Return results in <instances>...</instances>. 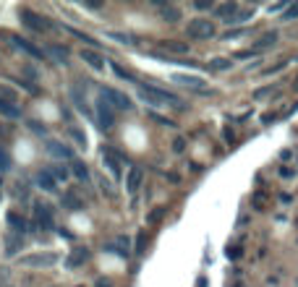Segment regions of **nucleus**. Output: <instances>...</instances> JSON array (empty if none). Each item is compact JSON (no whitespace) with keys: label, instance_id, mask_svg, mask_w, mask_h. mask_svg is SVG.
Masks as SVG:
<instances>
[{"label":"nucleus","instance_id":"nucleus-1","mask_svg":"<svg viewBox=\"0 0 298 287\" xmlns=\"http://www.w3.org/2000/svg\"><path fill=\"white\" fill-rule=\"evenodd\" d=\"M136 92H139V97L149 104H167V107H181L183 104L178 100V94L167 92V89H160L155 84H144V81H136Z\"/></svg>","mask_w":298,"mask_h":287},{"label":"nucleus","instance_id":"nucleus-2","mask_svg":"<svg viewBox=\"0 0 298 287\" xmlns=\"http://www.w3.org/2000/svg\"><path fill=\"white\" fill-rule=\"evenodd\" d=\"M99 100L108 104L110 110H123V112H128V110L134 107L131 97L123 94L120 89H113V86H99Z\"/></svg>","mask_w":298,"mask_h":287},{"label":"nucleus","instance_id":"nucleus-3","mask_svg":"<svg viewBox=\"0 0 298 287\" xmlns=\"http://www.w3.org/2000/svg\"><path fill=\"white\" fill-rule=\"evenodd\" d=\"M186 32L191 40H209V37H215V24L209 19H194L186 26Z\"/></svg>","mask_w":298,"mask_h":287},{"label":"nucleus","instance_id":"nucleus-4","mask_svg":"<svg viewBox=\"0 0 298 287\" xmlns=\"http://www.w3.org/2000/svg\"><path fill=\"white\" fill-rule=\"evenodd\" d=\"M34 222H37V227L45 230V232H52V230H55L52 209L47 206V204H34Z\"/></svg>","mask_w":298,"mask_h":287},{"label":"nucleus","instance_id":"nucleus-5","mask_svg":"<svg viewBox=\"0 0 298 287\" xmlns=\"http://www.w3.org/2000/svg\"><path fill=\"white\" fill-rule=\"evenodd\" d=\"M19 264L21 266H52V264H58V253H52V251L29 253V256H21Z\"/></svg>","mask_w":298,"mask_h":287},{"label":"nucleus","instance_id":"nucleus-6","mask_svg":"<svg viewBox=\"0 0 298 287\" xmlns=\"http://www.w3.org/2000/svg\"><path fill=\"white\" fill-rule=\"evenodd\" d=\"M21 19H24V24L29 29H34V32H50L52 24L47 19H42V16H37L34 11H29V8H21Z\"/></svg>","mask_w":298,"mask_h":287},{"label":"nucleus","instance_id":"nucleus-7","mask_svg":"<svg viewBox=\"0 0 298 287\" xmlns=\"http://www.w3.org/2000/svg\"><path fill=\"white\" fill-rule=\"evenodd\" d=\"M8 40L13 42V47H19V50H24L26 55H32L34 60H42L45 58V52L40 50V47H34L29 40H24V37H19V34H8Z\"/></svg>","mask_w":298,"mask_h":287},{"label":"nucleus","instance_id":"nucleus-8","mask_svg":"<svg viewBox=\"0 0 298 287\" xmlns=\"http://www.w3.org/2000/svg\"><path fill=\"white\" fill-rule=\"evenodd\" d=\"M175 84H183V86H188V89H199V92H207V94H209L207 81H204V79H196V76H186V73H178V76H175Z\"/></svg>","mask_w":298,"mask_h":287},{"label":"nucleus","instance_id":"nucleus-9","mask_svg":"<svg viewBox=\"0 0 298 287\" xmlns=\"http://www.w3.org/2000/svg\"><path fill=\"white\" fill-rule=\"evenodd\" d=\"M102 160H105V167H108L110 175H115V180L120 178V157L110 149H102Z\"/></svg>","mask_w":298,"mask_h":287},{"label":"nucleus","instance_id":"nucleus-10","mask_svg":"<svg viewBox=\"0 0 298 287\" xmlns=\"http://www.w3.org/2000/svg\"><path fill=\"white\" fill-rule=\"evenodd\" d=\"M47 154L58 157V160H73V149L60 141H47Z\"/></svg>","mask_w":298,"mask_h":287},{"label":"nucleus","instance_id":"nucleus-11","mask_svg":"<svg viewBox=\"0 0 298 287\" xmlns=\"http://www.w3.org/2000/svg\"><path fill=\"white\" fill-rule=\"evenodd\" d=\"M5 220H8V227H11L13 232H16L19 238H21V235H24V232L29 230V222H26L21 214H16V211H8V217H5Z\"/></svg>","mask_w":298,"mask_h":287},{"label":"nucleus","instance_id":"nucleus-12","mask_svg":"<svg viewBox=\"0 0 298 287\" xmlns=\"http://www.w3.org/2000/svg\"><path fill=\"white\" fill-rule=\"evenodd\" d=\"M238 11H241V5L235 3V0H230V3H223V5H217V8H215V13L220 16V21H223V24H228V21H230Z\"/></svg>","mask_w":298,"mask_h":287},{"label":"nucleus","instance_id":"nucleus-13","mask_svg":"<svg viewBox=\"0 0 298 287\" xmlns=\"http://www.w3.org/2000/svg\"><path fill=\"white\" fill-rule=\"evenodd\" d=\"M94 110H97V120H99V128H102V131H108V128L113 125V112H110V107H108V104H105L102 100H99Z\"/></svg>","mask_w":298,"mask_h":287},{"label":"nucleus","instance_id":"nucleus-14","mask_svg":"<svg viewBox=\"0 0 298 287\" xmlns=\"http://www.w3.org/2000/svg\"><path fill=\"white\" fill-rule=\"evenodd\" d=\"M34 180H37V185H40L42 191H58V180L50 175V170H40L34 175Z\"/></svg>","mask_w":298,"mask_h":287},{"label":"nucleus","instance_id":"nucleus-15","mask_svg":"<svg viewBox=\"0 0 298 287\" xmlns=\"http://www.w3.org/2000/svg\"><path fill=\"white\" fill-rule=\"evenodd\" d=\"M108 251H113V253L118 251L120 259H128V256H131V240H128L126 235H118V238H115V246H110Z\"/></svg>","mask_w":298,"mask_h":287},{"label":"nucleus","instance_id":"nucleus-16","mask_svg":"<svg viewBox=\"0 0 298 287\" xmlns=\"http://www.w3.org/2000/svg\"><path fill=\"white\" fill-rule=\"evenodd\" d=\"M87 259H89V251L87 248H76V251L68 256V269H76V266H81V264H87Z\"/></svg>","mask_w":298,"mask_h":287},{"label":"nucleus","instance_id":"nucleus-17","mask_svg":"<svg viewBox=\"0 0 298 287\" xmlns=\"http://www.w3.org/2000/svg\"><path fill=\"white\" fill-rule=\"evenodd\" d=\"M81 60H87V63L94 68V71H99V68L105 65V58L102 52H92V50H81Z\"/></svg>","mask_w":298,"mask_h":287},{"label":"nucleus","instance_id":"nucleus-18","mask_svg":"<svg viewBox=\"0 0 298 287\" xmlns=\"http://www.w3.org/2000/svg\"><path fill=\"white\" fill-rule=\"evenodd\" d=\"M139 185H141V170H139V167H134L131 172H128L126 191H128V193H136V191H139Z\"/></svg>","mask_w":298,"mask_h":287},{"label":"nucleus","instance_id":"nucleus-19","mask_svg":"<svg viewBox=\"0 0 298 287\" xmlns=\"http://www.w3.org/2000/svg\"><path fill=\"white\" fill-rule=\"evenodd\" d=\"M0 115H5V118H21V110H19V104H16V102H5V100H0Z\"/></svg>","mask_w":298,"mask_h":287},{"label":"nucleus","instance_id":"nucleus-20","mask_svg":"<svg viewBox=\"0 0 298 287\" xmlns=\"http://www.w3.org/2000/svg\"><path fill=\"white\" fill-rule=\"evenodd\" d=\"M160 47L167 50V52H178V55H186V52H188V44H183V42H173V40L160 42Z\"/></svg>","mask_w":298,"mask_h":287},{"label":"nucleus","instance_id":"nucleus-21","mask_svg":"<svg viewBox=\"0 0 298 287\" xmlns=\"http://www.w3.org/2000/svg\"><path fill=\"white\" fill-rule=\"evenodd\" d=\"M68 172H71V175H76L79 180H84V183L89 180V170H87V164L79 162V160H73V162H71V170H68Z\"/></svg>","mask_w":298,"mask_h":287},{"label":"nucleus","instance_id":"nucleus-22","mask_svg":"<svg viewBox=\"0 0 298 287\" xmlns=\"http://www.w3.org/2000/svg\"><path fill=\"white\" fill-rule=\"evenodd\" d=\"M47 52H50L52 58H55V63H60V65H68V50H66V47L50 44V47H47Z\"/></svg>","mask_w":298,"mask_h":287},{"label":"nucleus","instance_id":"nucleus-23","mask_svg":"<svg viewBox=\"0 0 298 287\" xmlns=\"http://www.w3.org/2000/svg\"><path fill=\"white\" fill-rule=\"evenodd\" d=\"M68 133H71V139L79 144L81 149H87V136H84V131H81L79 125H71V128H68Z\"/></svg>","mask_w":298,"mask_h":287},{"label":"nucleus","instance_id":"nucleus-24","mask_svg":"<svg viewBox=\"0 0 298 287\" xmlns=\"http://www.w3.org/2000/svg\"><path fill=\"white\" fill-rule=\"evenodd\" d=\"M160 13H162V19L170 21V24L181 21V8H167V5H162V8H160Z\"/></svg>","mask_w":298,"mask_h":287},{"label":"nucleus","instance_id":"nucleus-25","mask_svg":"<svg viewBox=\"0 0 298 287\" xmlns=\"http://www.w3.org/2000/svg\"><path fill=\"white\" fill-rule=\"evenodd\" d=\"M47 170H50V175L55 180H66L68 175H71V172L66 170V164H52V167H47Z\"/></svg>","mask_w":298,"mask_h":287},{"label":"nucleus","instance_id":"nucleus-26","mask_svg":"<svg viewBox=\"0 0 298 287\" xmlns=\"http://www.w3.org/2000/svg\"><path fill=\"white\" fill-rule=\"evenodd\" d=\"M68 32H71L76 40H81V42H87V44H94V47H99V42H94L89 34H84V32H79V29H73V26H68Z\"/></svg>","mask_w":298,"mask_h":287},{"label":"nucleus","instance_id":"nucleus-27","mask_svg":"<svg viewBox=\"0 0 298 287\" xmlns=\"http://www.w3.org/2000/svg\"><path fill=\"white\" fill-rule=\"evenodd\" d=\"M5 248H8V256H13V253H19V248H21V238H11L8 235V240H5Z\"/></svg>","mask_w":298,"mask_h":287},{"label":"nucleus","instance_id":"nucleus-28","mask_svg":"<svg viewBox=\"0 0 298 287\" xmlns=\"http://www.w3.org/2000/svg\"><path fill=\"white\" fill-rule=\"evenodd\" d=\"M293 19H298V3L288 5V8L282 11V21H293Z\"/></svg>","mask_w":298,"mask_h":287},{"label":"nucleus","instance_id":"nucleus-29","mask_svg":"<svg viewBox=\"0 0 298 287\" xmlns=\"http://www.w3.org/2000/svg\"><path fill=\"white\" fill-rule=\"evenodd\" d=\"M113 73H115V76H120V79H126V81H134V84H136V79L126 71V68H120L118 63H113Z\"/></svg>","mask_w":298,"mask_h":287},{"label":"nucleus","instance_id":"nucleus-30","mask_svg":"<svg viewBox=\"0 0 298 287\" xmlns=\"http://www.w3.org/2000/svg\"><path fill=\"white\" fill-rule=\"evenodd\" d=\"M275 40H277V32H270V34H264L262 40L256 42V47H270V44H272Z\"/></svg>","mask_w":298,"mask_h":287},{"label":"nucleus","instance_id":"nucleus-31","mask_svg":"<svg viewBox=\"0 0 298 287\" xmlns=\"http://www.w3.org/2000/svg\"><path fill=\"white\" fill-rule=\"evenodd\" d=\"M152 115V120H157V123H162V125H167V128H175V123L170 118H162V115H157V112H149Z\"/></svg>","mask_w":298,"mask_h":287},{"label":"nucleus","instance_id":"nucleus-32","mask_svg":"<svg viewBox=\"0 0 298 287\" xmlns=\"http://www.w3.org/2000/svg\"><path fill=\"white\" fill-rule=\"evenodd\" d=\"M110 40H118V42H123V44H134V40L128 34H118V32H110Z\"/></svg>","mask_w":298,"mask_h":287},{"label":"nucleus","instance_id":"nucleus-33","mask_svg":"<svg viewBox=\"0 0 298 287\" xmlns=\"http://www.w3.org/2000/svg\"><path fill=\"white\" fill-rule=\"evenodd\" d=\"M11 167V160H8V154L3 152V149H0V172H5Z\"/></svg>","mask_w":298,"mask_h":287},{"label":"nucleus","instance_id":"nucleus-34","mask_svg":"<svg viewBox=\"0 0 298 287\" xmlns=\"http://www.w3.org/2000/svg\"><path fill=\"white\" fill-rule=\"evenodd\" d=\"M212 68H215V71H225V68H230V60H215Z\"/></svg>","mask_w":298,"mask_h":287},{"label":"nucleus","instance_id":"nucleus-35","mask_svg":"<svg viewBox=\"0 0 298 287\" xmlns=\"http://www.w3.org/2000/svg\"><path fill=\"white\" fill-rule=\"evenodd\" d=\"M183 149H186V141H183V139H175V141H173V152H183Z\"/></svg>","mask_w":298,"mask_h":287},{"label":"nucleus","instance_id":"nucleus-36","mask_svg":"<svg viewBox=\"0 0 298 287\" xmlns=\"http://www.w3.org/2000/svg\"><path fill=\"white\" fill-rule=\"evenodd\" d=\"M194 5H196V11H207V8H212L209 0H202V3H194Z\"/></svg>","mask_w":298,"mask_h":287},{"label":"nucleus","instance_id":"nucleus-37","mask_svg":"<svg viewBox=\"0 0 298 287\" xmlns=\"http://www.w3.org/2000/svg\"><path fill=\"white\" fill-rule=\"evenodd\" d=\"M94 287H113V285H110L105 277H99V279H94Z\"/></svg>","mask_w":298,"mask_h":287},{"label":"nucleus","instance_id":"nucleus-38","mask_svg":"<svg viewBox=\"0 0 298 287\" xmlns=\"http://www.w3.org/2000/svg\"><path fill=\"white\" fill-rule=\"evenodd\" d=\"M29 125H32V128H34V131H37V133H45V128H42L40 123H29Z\"/></svg>","mask_w":298,"mask_h":287},{"label":"nucleus","instance_id":"nucleus-39","mask_svg":"<svg viewBox=\"0 0 298 287\" xmlns=\"http://www.w3.org/2000/svg\"><path fill=\"white\" fill-rule=\"evenodd\" d=\"M79 287H84V285H79Z\"/></svg>","mask_w":298,"mask_h":287}]
</instances>
